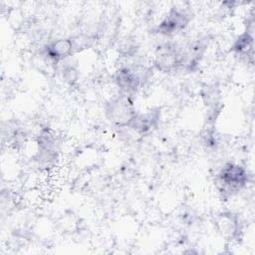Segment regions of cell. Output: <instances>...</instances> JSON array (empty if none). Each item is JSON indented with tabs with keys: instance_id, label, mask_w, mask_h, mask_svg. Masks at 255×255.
<instances>
[{
	"instance_id": "cell-1",
	"label": "cell",
	"mask_w": 255,
	"mask_h": 255,
	"mask_svg": "<svg viewBox=\"0 0 255 255\" xmlns=\"http://www.w3.org/2000/svg\"><path fill=\"white\" fill-rule=\"evenodd\" d=\"M249 175L245 167L236 163H225L216 174L215 184L224 197L237 194L248 183Z\"/></svg>"
},
{
	"instance_id": "cell-2",
	"label": "cell",
	"mask_w": 255,
	"mask_h": 255,
	"mask_svg": "<svg viewBox=\"0 0 255 255\" xmlns=\"http://www.w3.org/2000/svg\"><path fill=\"white\" fill-rule=\"evenodd\" d=\"M105 113L107 119L120 128H128L136 115L130 97L122 94L106 105Z\"/></svg>"
},
{
	"instance_id": "cell-3",
	"label": "cell",
	"mask_w": 255,
	"mask_h": 255,
	"mask_svg": "<svg viewBox=\"0 0 255 255\" xmlns=\"http://www.w3.org/2000/svg\"><path fill=\"white\" fill-rule=\"evenodd\" d=\"M147 79L145 68L135 67H122L115 76V82L121 90L122 95L130 97L136 93L137 90L143 85V81Z\"/></svg>"
},
{
	"instance_id": "cell-4",
	"label": "cell",
	"mask_w": 255,
	"mask_h": 255,
	"mask_svg": "<svg viewBox=\"0 0 255 255\" xmlns=\"http://www.w3.org/2000/svg\"><path fill=\"white\" fill-rule=\"evenodd\" d=\"M183 65V51L174 43L160 45L155 53L154 66L162 72H171Z\"/></svg>"
},
{
	"instance_id": "cell-5",
	"label": "cell",
	"mask_w": 255,
	"mask_h": 255,
	"mask_svg": "<svg viewBox=\"0 0 255 255\" xmlns=\"http://www.w3.org/2000/svg\"><path fill=\"white\" fill-rule=\"evenodd\" d=\"M189 14L179 8L169 10L165 18L158 24L156 31L162 35H173L183 30L189 23Z\"/></svg>"
},
{
	"instance_id": "cell-6",
	"label": "cell",
	"mask_w": 255,
	"mask_h": 255,
	"mask_svg": "<svg viewBox=\"0 0 255 255\" xmlns=\"http://www.w3.org/2000/svg\"><path fill=\"white\" fill-rule=\"evenodd\" d=\"M74 45L72 39L61 38L52 41L45 47V55L51 61L59 63L74 53Z\"/></svg>"
},
{
	"instance_id": "cell-7",
	"label": "cell",
	"mask_w": 255,
	"mask_h": 255,
	"mask_svg": "<svg viewBox=\"0 0 255 255\" xmlns=\"http://www.w3.org/2000/svg\"><path fill=\"white\" fill-rule=\"evenodd\" d=\"M216 224L222 236L228 237L230 239L238 237L242 231L240 219L237 215L231 212H224L220 214L217 218Z\"/></svg>"
},
{
	"instance_id": "cell-8",
	"label": "cell",
	"mask_w": 255,
	"mask_h": 255,
	"mask_svg": "<svg viewBox=\"0 0 255 255\" xmlns=\"http://www.w3.org/2000/svg\"><path fill=\"white\" fill-rule=\"evenodd\" d=\"M158 119V112L156 111H149L144 114L136 113L128 128L138 134H143L157 126Z\"/></svg>"
},
{
	"instance_id": "cell-9",
	"label": "cell",
	"mask_w": 255,
	"mask_h": 255,
	"mask_svg": "<svg viewBox=\"0 0 255 255\" xmlns=\"http://www.w3.org/2000/svg\"><path fill=\"white\" fill-rule=\"evenodd\" d=\"M232 48L233 51L241 57L250 56L253 58V36L246 31L236 40Z\"/></svg>"
},
{
	"instance_id": "cell-10",
	"label": "cell",
	"mask_w": 255,
	"mask_h": 255,
	"mask_svg": "<svg viewBox=\"0 0 255 255\" xmlns=\"http://www.w3.org/2000/svg\"><path fill=\"white\" fill-rule=\"evenodd\" d=\"M63 77L67 82H69L70 84H73L77 80V71L72 67H67L64 70Z\"/></svg>"
}]
</instances>
